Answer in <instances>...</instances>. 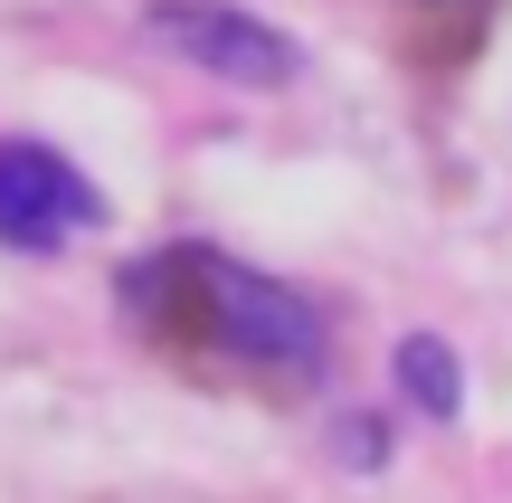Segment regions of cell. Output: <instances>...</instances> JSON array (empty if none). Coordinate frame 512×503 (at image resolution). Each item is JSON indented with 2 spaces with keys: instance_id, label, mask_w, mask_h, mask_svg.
<instances>
[{
  "instance_id": "cell-1",
  "label": "cell",
  "mask_w": 512,
  "mask_h": 503,
  "mask_svg": "<svg viewBox=\"0 0 512 503\" xmlns=\"http://www.w3.org/2000/svg\"><path fill=\"white\" fill-rule=\"evenodd\" d=\"M190 266H200V295H209V333H219V352L266 361V371H313V361H323V323H313L285 285L247 276V266H228V257H190Z\"/></svg>"
},
{
  "instance_id": "cell-2",
  "label": "cell",
  "mask_w": 512,
  "mask_h": 503,
  "mask_svg": "<svg viewBox=\"0 0 512 503\" xmlns=\"http://www.w3.org/2000/svg\"><path fill=\"white\" fill-rule=\"evenodd\" d=\"M76 228H95V181L76 162H57L48 143H0V247L48 257Z\"/></svg>"
},
{
  "instance_id": "cell-3",
  "label": "cell",
  "mask_w": 512,
  "mask_h": 503,
  "mask_svg": "<svg viewBox=\"0 0 512 503\" xmlns=\"http://www.w3.org/2000/svg\"><path fill=\"white\" fill-rule=\"evenodd\" d=\"M152 29H162L181 57H200V67H219V76H247V86L294 76V48L266 29V19H238V10H162Z\"/></svg>"
},
{
  "instance_id": "cell-4",
  "label": "cell",
  "mask_w": 512,
  "mask_h": 503,
  "mask_svg": "<svg viewBox=\"0 0 512 503\" xmlns=\"http://www.w3.org/2000/svg\"><path fill=\"white\" fill-rule=\"evenodd\" d=\"M399 380H408V399H418L427 418H446V409L465 399V390H456V361H446V342H427V333L399 352Z\"/></svg>"
}]
</instances>
